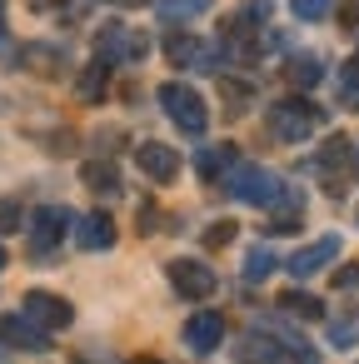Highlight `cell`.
Masks as SVG:
<instances>
[{"label":"cell","instance_id":"4fadbf2b","mask_svg":"<svg viewBox=\"0 0 359 364\" xmlns=\"http://www.w3.org/2000/svg\"><path fill=\"white\" fill-rule=\"evenodd\" d=\"M235 165H240L235 145H200V150H195V175H200L205 185H215V180L230 175Z\"/></svg>","mask_w":359,"mask_h":364},{"label":"cell","instance_id":"5bb4252c","mask_svg":"<svg viewBox=\"0 0 359 364\" xmlns=\"http://www.w3.org/2000/svg\"><path fill=\"white\" fill-rule=\"evenodd\" d=\"M75 245H80V250H110V245H115L110 215H85V220H75Z\"/></svg>","mask_w":359,"mask_h":364},{"label":"cell","instance_id":"83f0119b","mask_svg":"<svg viewBox=\"0 0 359 364\" xmlns=\"http://www.w3.org/2000/svg\"><path fill=\"white\" fill-rule=\"evenodd\" d=\"M334 289H359V264H349V269H334Z\"/></svg>","mask_w":359,"mask_h":364},{"label":"cell","instance_id":"ffe728a7","mask_svg":"<svg viewBox=\"0 0 359 364\" xmlns=\"http://www.w3.org/2000/svg\"><path fill=\"white\" fill-rule=\"evenodd\" d=\"M344 160H349V140H344V135H329V140H324V150H319V160H314V165H319V170H339V165H344Z\"/></svg>","mask_w":359,"mask_h":364},{"label":"cell","instance_id":"3957f363","mask_svg":"<svg viewBox=\"0 0 359 364\" xmlns=\"http://www.w3.org/2000/svg\"><path fill=\"white\" fill-rule=\"evenodd\" d=\"M160 105H165V115L185 130V135H205V125H210V110H205V100L190 90V85H180V80H170V85H160Z\"/></svg>","mask_w":359,"mask_h":364},{"label":"cell","instance_id":"8992f818","mask_svg":"<svg viewBox=\"0 0 359 364\" xmlns=\"http://www.w3.org/2000/svg\"><path fill=\"white\" fill-rule=\"evenodd\" d=\"M165 60L170 65H185V70H215V46H205L200 36H185V31H175V36H165Z\"/></svg>","mask_w":359,"mask_h":364},{"label":"cell","instance_id":"d4e9b609","mask_svg":"<svg viewBox=\"0 0 359 364\" xmlns=\"http://www.w3.org/2000/svg\"><path fill=\"white\" fill-rule=\"evenodd\" d=\"M289 11H294L299 21H319V16L334 11V0H289Z\"/></svg>","mask_w":359,"mask_h":364},{"label":"cell","instance_id":"f546056e","mask_svg":"<svg viewBox=\"0 0 359 364\" xmlns=\"http://www.w3.org/2000/svg\"><path fill=\"white\" fill-rule=\"evenodd\" d=\"M60 6H70V0H31V11H60Z\"/></svg>","mask_w":359,"mask_h":364},{"label":"cell","instance_id":"e0dca14e","mask_svg":"<svg viewBox=\"0 0 359 364\" xmlns=\"http://www.w3.org/2000/svg\"><path fill=\"white\" fill-rule=\"evenodd\" d=\"M279 269V259H274V250H264V245H254L250 255H245V264H240V274L250 279V284H259V279H269Z\"/></svg>","mask_w":359,"mask_h":364},{"label":"cell","instance_id":"277c9868","mask_svg":"<svg viewBox=\"0 0 359 364\" xmlns=\"http://www.w3.org/2000/svg\"><path fill=\"white\" fill-rule=\"evenodd\" d=\"M95 50H100L105 65H120V60H140V55L150 50V41H145L140 31H130V26H105V31L95 36Z\"/></svg>","mask_w":359,"mask_h":364},{"label":"cell","instance_id":"ba28073f","mask_svg":"<svg viewBox=\"0 0 359 364\" xmlns=\"http://www.w3.org/2000/svg\"><path fill=\"white\" fill-rule=\"evenodd\" d=\"M21 314H26V319H36V324H41L45 334H50V329H65V324L75 319V309H70V304H65L60 294H45V289H31V294H26V309H21Z\"/></svg>","mask_w":359,"mask_h":364},{"label":"cell","instance_id":"484cf974","mask_svg":"<svg viewBox=\"0 0 359 364\" xmlns=\"http://www.w3.org/2000/svg\"><path fill=\"white\" fill-rule=\"evenodd\" d=\"M230 240H235V225H230V220H215V225L205 230V250H225Z\"/></svg>","mask_w":359,"mask_h":364},{"label":"cell","instance_id":"7c38bea8","mask_svg":"<svg viewBox=\"0 0 359 364\" xmlns=\"http://www.w3.org/2000/svg\"><path fill=\"white\" fill-rule=\"evenodd\" d=\"M135 165H140V170H145L155 185H170V180L180 175V155H175L170 145H155V140L135 150Z\"/></svg>","mask_w":359,"mask_h":364},{"label":"cell","instance_id":"d6986e66","mask_svg":"<svg viewBox=\"0 0 359 364\" xmlns=\"http://www.w3.org/2000/svg\"><path fill=\"white\" fill-rule=\"evenodd\" d=\"M215 0H155L160 21H190V16H205Z\"/></svg>","mask_w":359,"mask_h":364},{"label":"cell","instance_id":"7402d4cb","mask_svg":"<svg viewBox=\"0 0 359 364\" xmlns=\"http://www.w3.org/2000/svg\"><path fill=\"white\" fill-rule=\"evenodd\" d=\"M279 304H284L289 314H299V319H324V304H319L314 294H284Z\"/></svg>","mask_w":359,"mask_h":364},{"label":"cell","instance_id":"f1b7e54d","mask_svg":"<svg viewBox=\"0 0 359 364\" xmlns=\"http://www.w3.org/2000/svg\"><path fill=\"white\" fill-rule=\"evenodd\" d=\"M21 225V205H0V235H11Z\"/></svg>","mask_w":359,"mask_h":364},{"label":"cell","instance_id":"7a4b0ae2","mask_svg":"<svg viewBox=\"0 0 359 364\" xmlns=\"http://www.w3.org/2000/svg\"><path fill=\"white\" fill-rule=\"evenodd\" d=\"M284 190H289V185H284L274 170H264V165H235V170H230V195L245 200V205L269 210V205L284 200Z\"/></svg>","mask_w":359,"mask_h":364},{"label":"cell","instance_id":"e575fe53","mask_svg":"<svg viewBox=\"0 0 359 364\" xmlns=\"http://www.w3.org/2000/svg\"><path fill=\"white\" fill-rule=\"evenodd\" d=\"M354 220H359V215H354Z\"/></svg>","mask_w":359,"mask_h":364},{"label":"cell","instance_id":"4dcf8cb0","mask_svg":"<svg viewBox=\"0 0 359 364\" xmlns=\"http://www.w3.org/2000/svg\"><path fill=\"white\" fill-rule=\"evenodd\" d=\"M0 36H6V0H0Z\"/></svg>","mask_w":359,"mask_h":364},{"label":"cell","instance_id":"52a82bcc","mask_svg":"<svg viewBox=\"0 0 359 364\" xmlns=\"http://www.w3.org/2000/svg\"><path fill=\"white\" fill-rule=\"evenodd\" d=\"M165 269H170L175 294H185V299H210L215 294V269L210 264H200V259H170Z\"/></svg>","mask_w":359,"mask_h":364},{"label":"cell","instance_id":"5b68a950","mask_svg":"<svg viewBox=\"0 0 359 364\" xmlns=\"http://www.w3.org/2000/svg\"><path fill=\"white\" fill-rule=\"evenodd\" d=\"M65 225H75L65 205H45V210H36V215H31V255H36V259H45V255L60 245Z\"/></svg>","mask_w":359,"mask_h":364},{"label":"cell","instance_id":"d6a6232c","mask_svg":"<svg viewBox=\"0 0 359 364\" xmlns=\"http://www.w3.org/2000/svg\"><path fill=\"white\" fill-rule=\"evenodd\" d=\"M6 264H11V259H6V245H0V269H6Z\"/></svg>","mask_w":359,"mask_h":364},{"label":"cell","instance_id":"1f68e13d","mask_svg":"<svg viewBox=\"0 0 359 364\" xmlns=\"http://www.w3.org/2000/svg\"><path fill=\"white\" fill-rule=\"evenodd\" d=\"M120 6H130V11H135V6H150V0H120Z\"/></svg>","mask_w":359,"mask_h":364},{"label":"cell","instance_id":"6da1fadb","mask_svg":"<svg viewBox=\"0 0 359 364\" xmlns=\"http://www.w3.org/2000/svg\"><path fill=\"white\" fill-rule=\"evenodd\" d=\"M264 120H269V135H274V140L299 145V140H309V135L324 125V110L309 105V100H274Z\"/></svg>","mask_w":359,"mask_h":364},{"label":"cell","instance_id":"ac0fdd59","mask_svg":"<svg viewBox=\"0 0 359 364\" xmlns=\"http://www.w3.org/2000/svg\"><path fill=\"white\" fill-rule=\"evenodd\" d=\"M105 75H110V65H105V60H95V65H85V70H80V80H75V95L95 105V100L105 95Z\"/></svg>","mask_w":359,"mask_h":364},{"label":"cell","instance_id":"cb8c5ba5","mask_svg":"<svg viewBox=\"0 0 359 364\" xmlns=\"http://www.w3.org/2000/svg\"><path fill=\"white\" fill-rule=\"evenodd\" d=\"M339 95H344L349 110H359V60L344 65V75H339Z\"/></svg>","mask_w":359,"mask_h":364},{"label":"cell","instance_id":"836d02e7","mask_svg":"<svg viewBox=\"0 0 359 364\" xmlns=\"http://www.w3.org/2000/svg\"><path fill=\"white\" fill-rule=\"evenodd\" d=\"M354 170H359V150H354Z\"/></svg>","mask_w":359,"mask_h":364},{"label":"cell","instance_id":"2e32d148","mask_svg":"<svg viewBox=\"0 0 359 364\" xmlns=\"http://www.w3.org/2000/svg\"><path fill=\"white\" fill-rule=\"evenodd\" d=\"M284 75H289V85H299V90H314V85L324 80V60H319V55H294Z\"/></svg>","mask_w":359,"mask_h":364},{"label":"cell","instance_id":"44dd1931","mask_svg":"<svg viewBox=\"0 0 359 364\" xmlns=\"http://www.w3.org/2000/svg\"><path fill=\"white\" fill-rule=\"evenodd\" d=\"M220 95H225V100H230V110L240 115V110L254 100V85H250V80H220Z\"/></svg>","mask_w":359,"mask_h":364},{"label":"cell","instance_id":"8fae6325","mask_svg":"<svg viewBox=\"0 0 359 364\" xmlns=\"http://www.w3.org/2000/svg\"><path fill=\"white\" fill-rule=\"evenodd\" d=\"M0 344H11V349H50V334L26 319V314H6L0 319Z\"/></svg>","mask_w":359,"mask_h":364},{"label":"cell","instance_id":"4316f807","mask_svg":"<svg viewBox=\"0 0 359 364\" xmlns=\"http://www.w3.org/2000/svg\"><path fill=\"white\" fill-rule=\"evenodd\" d=\"M26 60H36V70H45V75H55V60H60V50H45V46H31V50H26Z\"/></svg>","mask_w":359,"mask_h":364},{"label":"cell","instance_id":"603a6c76","mask_svg":"<svg viewBox=\"0 0 359 364\" xmlns=\"http://www.w3.org/2000/svg\"><path fill=\"white\" fill-rule=\"evenodd\" d=\"M354 339H359V314H354V319H334V324H329V344H334V349H349Z\"/></svg>","mask_w":359,"mask_h":364},{"label":"cell","instance_id":"9c48e42d","mask_svg":"<svg viewBox=\"0 0 359 364\" xmlns=\"http://www.w3.org/2000/svg\"><path fill=\"white\" fill-rule=\"evenodd\" d=\"M220 344H225V314L200 309V314H190V319H185V349L210 354V349H220Z\"/></svg>","mask_w":359,"mask_h":364},{"label":"cell","instance_id":"30bf717a","mask_svg":"<svg viewBox=\"0 0 359 364\" xmlns=\"http://www.w3.org/2000/svg\"><path fill=\"white\" fill-rule=\"evenodd\" d=\"M334 255H339V235H324V240H314V245L294 250V255L284 259V269H289L294 279H309V274H319V269H324Z\"/></svg>","mask_w":359,"mask_h":364},{"label":"cell","instance_id":"9a60e30c","mask_svg":"<svg viewBox=\"0 0 359 364\" xmlns=\"http://www.w3.org/2000/svg\"><path fill=\"white\" fill-rule=\"evenodd\" d=\"M80 180H85L95 195H115V190H120V170H115L110 160H85V165H80Z\"/></svg>","mask_w":359,"mask_h":364}]
</instances>
